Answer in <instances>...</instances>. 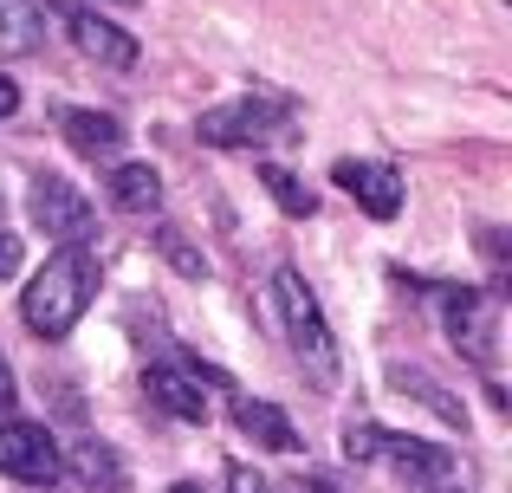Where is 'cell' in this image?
Returning <instances> with one entry per match:
<instances>
[{"label":"cell","instance_id":"1","mask_svg":"<svg viewBox=\"0 0 512 493\" xmlns=\"http://www.w3.org/2000/svg\"><path fill=\"white\" fill-rule=\"evenodd\" d=\"M91 299H98V253L91 247H59L46 253V266L33 273V286H26L20 299V318L33 338L59 344L78 331V318L91 312Z\"/></svg>","mask_w":512,"mask_h":493},{"label":"cell","instance_id":"2","mask_svg":"<svg viewBox=\"0 0 512 493\" xmlns=\"http://www.w3.org/2000/svg\"><path fill=\"white\" fill-rule=\"evenodd\" d=\"M266 299H273L279 325H286L292 357H299L318 383H338V331H331V318H325V305H318L312 279H305L299 266H279L273 286H266Z\"/></svg>","mask_w":512,"mask_h":493},{"label":"cell","instance_id":"3","mask_svg":"<svg viewBox=\"0 0 512 493\" xmlns=\"http://www.w3.org/2000/svg\"><path fill=\"white\" fill-rule=\"evenodd\" d=\"M286 117H292V98H279V91H240V98L201 111L195 137L214 143V150H240V143H260L266 130H279Z\"/></svg>","mask_w":512,"mask_h":493},{"label":"cell","instance_id":"4","mask_svg":"<svg viewBox=\"0 0 512 493\" xmlns=\"http://www.w3.org/2000/svg\"><path fill=\"white\" fill-rule=\"evenodd\" d=\"M344 448L357 461H396L409 481H448V474H454V455H448V448L415 442V435H389V429H376V422L344 429Z\"/></svg>","mask_w":512,"mask_h":493},{"label":"cell","instance_id":"5","mask_svg":"<svg viewBox=\"0 0 512 493\" xmlns=\"http://www.w3.org/2000/svg\"><path fill=\"white\" fill-rule=\"evenodd\" d=\"M441 325H448V344L461 357L493 364V351H500V299L493 292H474V286L441 292Z\"/></svg>","mask_w":512,"mask_h":493},{"label":"cell","instance_id":"6","mask_svg":"<svg viewBox=\"0 0 512 493\" xmlns=\"http://www.w3.org/2000/svg\"><path fill=\"white\" fill-rule=\"evenodd\" d=\"M0 474L20 487H52L65 474V455L59 442L46 435V422H0Z\"/></svg>","mask_w":512,"mask_h":493},{"label":"cell","instance_id":"7","mask_svg":"<svg viewBox=\"0 0 512 493\" xmlns=\"http://www.w3.org/2000/svg\"><path fill=\"white\" fill-rule=\"evenodd\" d=\"M33 228L39 234H52V241H65V247H85V234H91V221H98V208H91V195H78L65 176H39L33 182Z\"/></svg>","mask_w":512,"mask_h":493},{"label":"cell","instance_id":"8","mask_svg":"<svg viewBox=\"0 0 512 493\" xmlns=\"http://www.w3.org/2000/svg\"><path fill=\"white\" fill-rule=\"evenodd\" d=\"M331 176H338V189L357 195V208L370 221H396L402 215V176L389 163H357V156H344Z\"/></svg>","mask_w":512,"mask_h":493},{"label":"cell","instance_id":"9","mask_svg":"<svg viewBox=\"0 0 512 493\" xmlns=\"http://www.w3.org/2000/svg\"><path fill=\"white\" fill-rule=\"evenodd\" d=\"M143 390H150V403L163 409V416H175V422H208L214 409H208V390H201V377H188L182 364H150L143 370Z\"/></svg>","mask_w":512,"mask_h":493},{"label":"cell","instance_id":"10","mask_svg":"<svg viewBox=\"0 0 512 493\" xmlns=\"http://www.w3.org/2000/svg\"><path fill=\"white\" fill-rule=\"evenodd\" d=\"M234 422H240V435H247L253 448H266V455H299V429H292L286 409L266 403V396H240Z\"/></svg>","mask_w":512,"mask_h":493},{"label":"cell","instance_id":"11","mask_svg":"<svg viewBox=\"0 0 512 493\" xmlns=\"http://www.w3.org/2000/svg\"><path fill=\"white\" fill-rule=\"evenodd\" d=\"M65 143H72L78 156H91V163H117V143H124V124H117L111 111H65L59 117Z\"/></svg>","mask_w":512,"mask_h":493},{"label":"cell","instance_id":"12","mask_svg":"<svg viewBox=\"0 0 512 493\" xmlns=\"http://www.w3.org/2000/svg\"><path fill=\"white\" fill-rule=\"evenodd\" d=\"M46 46V13L33 0H0V59H33Z\"/></svg>","mask_w":512,"mask_h":493},{"label":"cell","instance_id":"13","mask_svg":"<svg viewBox=\"0 0 512 493\" xmlns=\"http://www.w3.org/2000/svg\"><path fill=\"white\" fill-rule=\"evenodd\" d=\"M72 39L91 52V59H104V65H137V39H130L124 26L98 20V13H72Z\"/></svg>","mask_w":512,"mask_h":493},{"label":"cell","instance_id":"14","mask_svg":"<svg viewBox=\"0 0 512 493\" xmlns=\"http://www.w3.org/2000/svg\"><path fill=\"white\" fill-rule=\"evenodd\" d=\"M111 202L124 208V215H150L156 202H163V176H156L150 163H111Z\"/></svg>","mask_w":512,"mask_h":493},{"label":"cell","instance_id":"15","mask_svg":"<svg viewBox=\"0 0 512 493\" xmlns=\"http://www.w3.org/2000/svg\"><path fill=\"white\" fill-rule=\"evenodd\" d=\"M65 474H78V487H91V493H124V461L111 455L104 442H78L72 455H65Z\"/></svg>","mask_w":512,"mask_h":493},{"label":"cell","instance_id":"16","mask_svg":"<svg viewBox=\"0 0 512 493\" xmlns=\"http://www.w3.org/2000/svg\"><path fill=\"white\" fill-rule=\"evenodd\" d=\"M396 383H402V390H415V396H428V409H435L441 422H454V429H467V409L454 403V396L441 390L435 377H422V370H396Z\"/></svg>","mask_w":512,"mask_h":493},{"label":"cell","instance_id":"17","mask_svg":"<svg viewBox=\"0 0 512 493\" xmlns=\"http://www.w3.org/2000/svg\"><path fill=\"white\" fill-rule=\"evenodd\" d=\"M260 182L279 195V208H286V215H312V208H318V202H312V189H305L292 169H279V163H266V169H260Z\"/></svg>","mask_w":512,"mask_h":493},{"label":"cell","instance_id":"18","mask_svg":"<svg viewBox=\"0 0 512 493\" xmlns=\"http://www.w3.org/2000/svg\"><path fill=\"white\" fill-rule=\"evenodd\" d=\"M156 247H163V260H169L182 279H208V260H201V253H188V241H182L175 228H163V234H156Z\"/></svg>","mask_w":512,"mask_h":493},{"label":"cell","instance_id":"19","mask_svg":"<svg viewBox=\"0 0 512 493\" xmlns=\"http://www.w3.org/2000/svg\"><path fill=\"white\" fill-rule=\"evenodd\" d=\"M227 493H266V481L247 468V461H234V468H227Z\"/></svg>","mask_w":512,"mask_h":493},{"label":"cell","instance_id":"20","mask_svg":"<svg viewBox=\"0 0 512 493\" xmlns=\"http://www.w3.org/2000/svg\"><path fill=\"white\" fill-rule=\"evenodd\" d=\"M13 266H20V241H13V234H0V279H7Z\"/></svg>","mask_w":512,"mask_h":493},{"label":"cell","instance_id":"21","mask_svg":"<svg viewBox=\"0 0 512 493\" xmlns=\"http://www.w3.org/2000/svg\"><path fill=\"white\" fill-rule=\"evenodd\" d=\"M20 111V85H13V78H0V117H13Z\"/></svg>","mask_w":512,"mask_h":493},{"label":"cell","instance_id":"22","mask_svg":"<svg viewBox=\"0 0 512 493\" xmlns=\"http://www.w3.org/2000/svg\"><path fill=\"white\" fill-rule=\"evenodd\" d=\"M13 409V370H7V357H0V416Z\"/></svg>","mask_w":512,"mask_h":493},{"label":"cell","instance_id":"23","mask_svg":"<svg viewBox=\"0 0 512 493\" xmlns=\"http://www.w3.org/2000/svg\"><path fill=\"white\" fill-rule=\"evenodd\" d=\"M169 493H208V487H201V481H175Z\"/></svg>","mask_w":512,"mask_h":493}]
</instances>
